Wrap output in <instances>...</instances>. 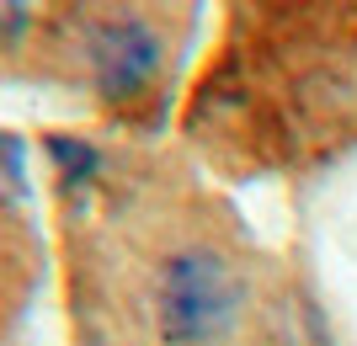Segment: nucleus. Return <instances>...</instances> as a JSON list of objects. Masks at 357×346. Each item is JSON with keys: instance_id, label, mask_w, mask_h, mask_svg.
<instances>
[{"instance_id": "f257e3e1", "label": "nucleus", "mask_w": 357, "mask_h": 346, "mask_svg": "<svg viewBox=\"0 0 357 346\" xmlns=\"http://www.w3.org/2000/svg\"><path fill=\"white\" fill-rule=\"evenodd\" d=\"M251 315L245 272L208 240H181L155 261L149 325L160 346H235Z\"/></svg>"}, {"instance_id": "f03ea898", "label": "nucleus", "mask_w": 357, "mask_h": 346, "mask_svg": "<svg viewBox=\"0 0 357 346\" xmlns=\"http://www.w3.org/2000/svg\"><path fill=\"white\" fill-rule=\"evenodd\" d=\"M86 59H91V80H96V91H102L107 102H128V96L155 86L165 43L144 16L123 11V16H107V22L91 27Z\"/></svg>"}]
</instances>
